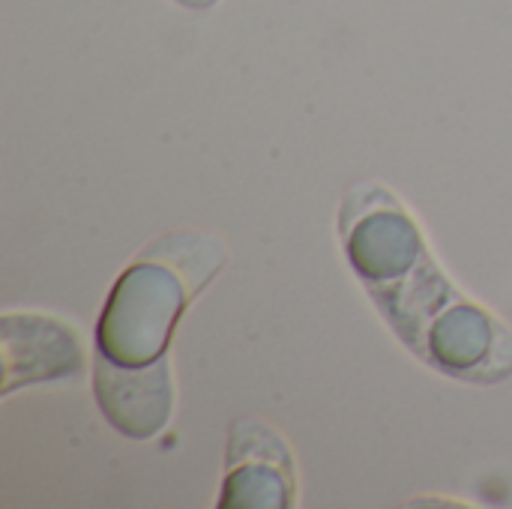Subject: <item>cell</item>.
I'll return each instance as SVG.
<instances>
[{
	"instance_id": "obj_1",
	"label": "cell",
	"mask_w": 512,
	"mask_h": 509,
	"mask_svg": "<svg viewBox=\"0 0 512 509\" xmlns=\"http://www.w3.org/2000/svg\"><path fill=\"white\" fill-rule=\"evenodd\" d=\"M339 225L351 267L417 357L477 384L510 375V330L444 276L420 225L387 189L375 183L354 189Z\"/></svg>"
},
{
	"instance_id": "obj_5",
	"label": "cell",
	"mask_w": 512,
	"mask_h": 509,
	"mask_svg": "<svg viewBox=\"0 0 512 509\" xmlns=\"http://www.w3.org/2000/svg\"><path fill=\"white\" fill-rule=\"evenodd\" d=\"M183 3H189V6H207V3H213V0H183Z\"/></svg>"
},
{
	"instance_id": "obj_3",
	"label": "cell",
	"mask_w": 512,
	"mask_h": 509,
	"mask_svg": "<svg viewBox=\"0 0 512 509\" xmlns=\"http://www.w3.org/2000/svg\"><path fill=\"white\" fill-rule=\"evenodd\" d=\"M294 459L288 444L258 420H237L228 447V477L219 507L285 509L294 504Z\"/></svg>"
},
{
	"instance_id": "obj_2",
	"label": "cell",
	"mask_w": 512,
	"mask_h": 509,
	"mask_svg": "<svg viewBox=\"0 0 512 509\" xmlns=\"http://www.w3.org/2000/svg\"><path fill=\"white\" fill-rule=\"evenodd\" d=\"M222 264L219 237L180 231L153 240L111 288L96 327L93 390L117 432L147 441L171 420V339L186 306Z\"/></svg>"
},
{
	"instance_id": "obj_4",
	"label": "cell",
	"mask_w": 512,
	"mask_h": 509,
	"mask_svg": "<svg viewBox=\"0 0 512 509\" xmlns=\"http://www.w3.org/2000/svg\"><path fill=\"white\" fill-rule=\"evenodd\" d=\"M3 336H6V357L21 354V360H6V393L15 387V381L30 384L45 378H66L81 369V354H60V351L45 354V348L75 339L63 324L36 315H6Z\"/></svg>"
}]
</instances>
